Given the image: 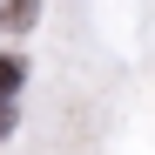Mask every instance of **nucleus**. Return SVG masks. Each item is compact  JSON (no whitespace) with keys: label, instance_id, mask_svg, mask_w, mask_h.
Returning a JSON list of instances; mask_svg holds the SVG:
<instances>
[{"label":"nucleus","instance_id":"1","mask_svg":"<svg viewBox=\"0 0 155 155\" xmlns=\"http://www.w3.org/2000/svg\"><path fill=\"white\" fill-rule=\"evenodd\" d=\"M20 74H27V68H20V54H0V101L20 88Z\"/></svg>","mask_w":155,"mask_h":155},{"label":"nucleus","instance_id":"2","mask_svg":"<svg viewBox=\"0 0 155 155\" xmlns=\"http://www.w3.org/2000/svg\"><path fill=\"white\" fill-rule=\"evenodd\" d=\"M7 128H14V101H0V135H7Z\"/></svg>","mask_w":155,"mask_h":155}]
</instances>
